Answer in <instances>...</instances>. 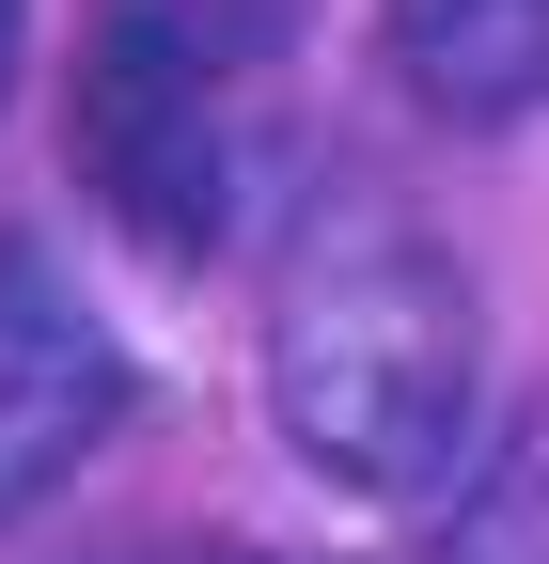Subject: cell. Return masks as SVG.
Here are the masks:
<instances>
[{"instance_id": "obj_5", "label": "cell", "mask_w": 549, "mask_h": 564, "mask_svg": "<svg viewBox=\"0 0 549 564\" xmlns=\"http://www.w3.org/2000/svg\"><path fill=\"white\" fill-rule=\"evenodd\" d=\"M424 564H549V392H518L487 440H471Z\"/></svg>"}, {"instance_id": "obj_6", "label": "cell", "mask_w": 549, "mask_h": 564, "mask_svg": "<svg viewBox=\"0 0 549 564\" xmlns=\"http://www.w3.org/2000/svg\"><path fill=\"white\" fill-rule=\"evenodd\" d=\"M17 47H32V0H0V95H17Z\"/></svg>"}, {"instance_id": "obj_1", "label": "cell", "mask_w": 549, "mask_h": 564, "mask_svg": "<svg viewBox=\"0 0 549 564\" xmlns=\"http://www.w3.org/2000/svg\"><path fill=\"white\" fill-rule=\"evenodd\" d=\"M267 408L314 486L408 502L471 440V282L424 220L392 204H330L299 236L283 299H267Z\"/></svg>"}, {"instance_id": "obj_4", "label": "cell", "mask_w": 549, "mask_h": 564, "mask_svg": "<svg viewBox=\"0 0 549 564\" xmlns=\"http://www.w3.org/2000/svg\"><path fill=\"white\" fill-rule=\"evenodd\" d=\"M377 47H392L408 110H440V126L549 110V0H377Z\"/></svg>"}, {"instance_id": "obj_3", "label": "cell", "mask_w": 549, "mask_h": 564, "mask_svg": "<svg viewBox=\"0 0 549 564\" xmlns=\"http://www.w3.org/2000/svg\"><path fill=\"white\" fill-rule=\"evenodd\" d=\"M126 423V345L32 236H0V518H32L63 470Z\"/></svg>"}, {"instance_id": "obj_2", "label": "cell", "mask_w": 549, "mask_h": 564, "mask_svg": "<svg viewBox=\"0 0 549 564\" xmlns=\"http://www.w3.org/2000/svg\"><path fill=\"white\" fill-rule=\"evenodd\" d=\"M79 173H95V204L142 251H204L220 236V173H236V141H220V47L110 0L95 63H79Z\"/></svg>"}]
</instances>
